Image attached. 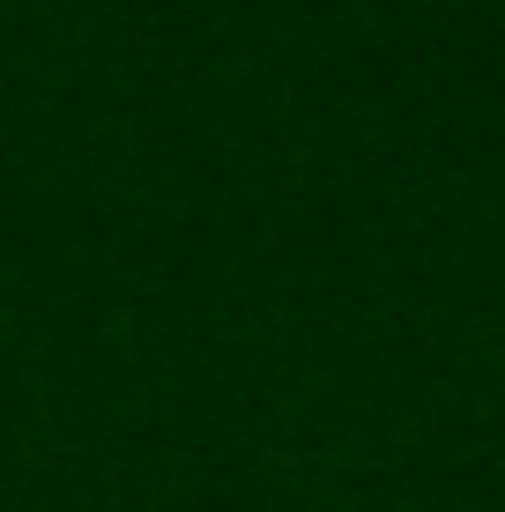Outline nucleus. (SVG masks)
Returning <instances> with one entry per match:
<instances>
[]
</instances>
